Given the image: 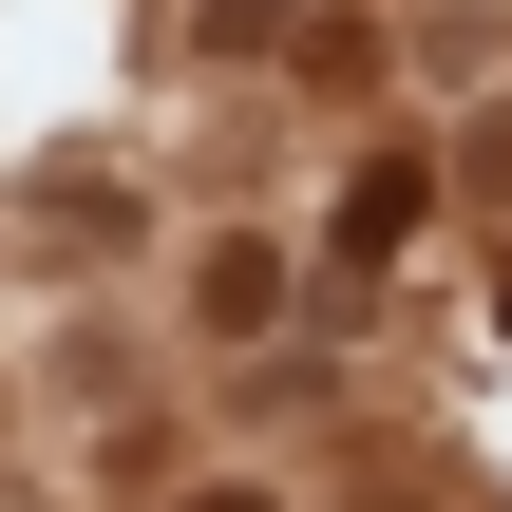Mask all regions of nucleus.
Returning a JSON list of instances; mask_svg holds the SVG:
<instances>
[{
    "mask_svg": "<svg viewBox=\"0 0 512 512\" xmlns=\"http://www.w3.org/2000/svg\"><path fill=\"white\" fill-rule=\"evenodd\" d=\"M190 512H266V494H190Z\"/></svg>",
    "mask_w": 512,
    "mask_h": 512,
    "instance_id": "nucleus-1",
    "label": "nucleus"
}]
</instances>
